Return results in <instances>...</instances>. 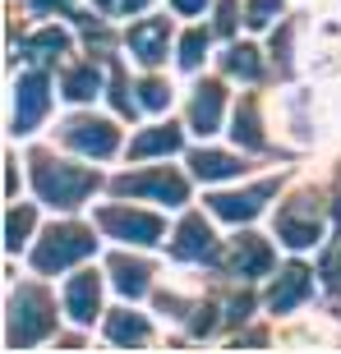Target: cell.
<instances>
[{
    "mask_svg": "<svg viewBox=\"0 0 341 354\" xmlns=\"http://www.w3.org/2000/svg\"><path fill=\"white\" fill-rule=\"evenodd\" d=\"M37 184H42V194L55 198L60 207H74V203L83 198V189L92 184V175H83V171H60V166H55V171H42Z\"/></svg>",
    "mask_w": 341,
    "mask_h": 354,
    "instance_id": "6da1fadb",
    "label": "cell"
},
{
    "mask_svg": "<svg viewBox=\"0 0 341 354\" xmlns=\"http://www.w3.org/2000/svg\"><path fill=\"white\" fill-rule=\"evenodd\" d=\"M83 253H88V235H83V230H55L51 244L37 253V267L51 272V267H65L69 258H83Z\"/></svg>",
    "mask_w": 341,
    "mask_h": 354,
    "instance_id": "7a4b0ae2",
    "label": "cell"
},
{
    "mask_svg": "<svg viewBox=\"0 0 341 354\" xmlns=\"http://www.w3.org/2000/svg\"><path fill=\"white\" fill-rule=\"evenodd\" d=\"M106 225L120 230V235H139L143 244H148V239H157V230H161L152 216H120V212H106Z\"/></svg>",
    "mask_w": 341,
    "mask_h": 354,
    "instance_id": "3957f363",
    "label": "cell"
},
{
    "mask_svg": "<svg viewBox=\"0 0 341 354\" xmlns=\"http://www.w3.org/2000/svg\"><path fill=\"white\" fill-rule=\"evenodd\" d=\"M79 147H88V152H111L116 147V133H111V124H74V133H69Z\"/></svg>",
    "mask_w": 341,
    "mask_h": 354,
    "instance_id": "277c9868",
    "label": "cell"
},
{
    "mask_svg": "<svg viewBox=\"0 0 341 354\" xmlns=\"http://www.w3.org/2000/svg\"><path fill=\"white\" fill-rule=\"evenodd\" d=\"M92 308H97V281H92V276H79V281L69 286V313L92 317Z\"/></svg>",
    "mask_w": 341,
    "mask_h": 354,
    "instance_id": "5b68a950",
    "label": "cell"
},
{
    "mask_svg": "<svg viewBox=\"0 0 341 354\" xmlns=\"http://www.w3.org/2000/svg\"><path fill=\"white\" fill-rule=\"evenodd\" d=\"M42 106H46V97H42V83L28 79V83H24V111H19V129H28V124L42 115Z\"/></svg>",
    "mask_w": 341,
    "mask_h": 354,
    "instance_id": "8992f818",
    "label": "cell"
},
{
    "mask_svg": "<svg viewBox=\"0 0 341 354\" xmlns=\"http://www.w3.org/2000/svg\"><path fill=\"white\" fill-rule=\"evenodd\" d=\"M263 194H268V189H259V194H245V198H217V212H222V216H254Z\"/></svg>",
    "mask_w": 341,
    "mask_h": 354,
    "instance_id": "52a82bcc",
    "label": "cell"
},
{
    "mask_svg": "<svg viewBox=\"0 0 341 354\" xmlns=\"http://www.w3.org/2000/svg\"><path fill=\"white\" fill-rule=\"evenodd\" d=\"M194 171L208 175V180H217V175H231V171H236V161H231V157H217V152H198V157H194Z\"/></svg>",
    "mask_w": 341,
    "mask_h": 354,
    "instance_id": "ba28073f",
    "label": "cell"
},
{
    "mask_svg": "<svg viewBox=\"0 0 341 354\" xmlns=\"http://www.w3.org/2000/svg\"><path fill=\"white\" fill-rule=\"evenodd\" d=\"M198 249H208V225H203V221H189V225H184L180 253H198Z\"/></svg>",
    "mask_w": 341,
    "mask_h": 354,
    "instance_id": "9c48e42d",
    "label": "cell"
},
{
    "mask_svg": "<svg viewBox=\"0 0 341 354\" xmlns=\"http://www.w3.org/2000/svg\"><path fill=\"white\" fill-rule=\"evenodd\" d=\"M116 272H120V290H125V295H139V290H143V267L139 263H116Z\"/></svg>",
    "mask_w": 341,
    "mask_h": 354,
    "instance_id": "30bf717a",
    "label": "cell"
},
{
    "mask_svg": "<svg viewBox=\"0 0 341 354\" xmlns=\"http://www.w3.org/2000/svg\"><path fill=\"white\" fill-rule=\"evenodd\" d=\"M194 120L203 124V129H212V120H217V88H208V97H198V106H194Z\"/></svg>",
    "mask_w": 341,
    "mask_h": 354,
    "instance_id": "8fae6325",
    "label": "cell"
},
{
    "mask_svg": "<svg viewBox=\"0 0 341 354\" xmlns=\"http://www.w3.org/2000/svg\"><path fill=\"white\" fill-rule=\"evenodd\" d=\"M300 290H304V272H286V286H281V295H272V304H277V308H286Z\"/></svg>",
    "mask_w": 341,
    "mask_h": 354,
    "instance_id": "7c38bea8",
    "label": "cell"
},
{
    "mask_svg": "<svg viewBox=\"0 0 341 354\" xmlns=\"http://www.w3.org/2000/svg\"><path fill=\"white\" fill-rule=\"evenodd\" d=\"M69 88H74L69 97H92L88 88H97V74H88V69H83V74H74V83H69Z\"/></svg>",
    "mask_w": 341,
    "mask_h": 354,
    "instance_id": "4fadbf2b",
    "label": "cell"
},
{
    "mask_svg": "<svg viewBox=\"0 0 341 354\" xmlns=\"http://www.w3.org/2000/svg\"><path fill=\"white\" fill-rule=\"evenodd\" d=\"M116 341H125V336H130V341H139V336H143V327H139V322H116Z\"/></svg>",
    "mask_w": 341,
    "mask_h": 354,
    "instance_id": "5bb4252c",
    "label": "cell"
},
{
    "mask_svg": "<svg viewBox=\"0 0 341 354\" xmlns=\"http://www.w3.org/2000/svg\"><path fill=\"white\" fill-rule=\"evenodd\" d=\"M198 51H203V37H189V41H184V65H194Z\"/></svg>",
    "mask_w": 341,
    "mask_h": 354,
    "instance_id": "9a60e30c",
    "label": "cell"
}]
</instances>
